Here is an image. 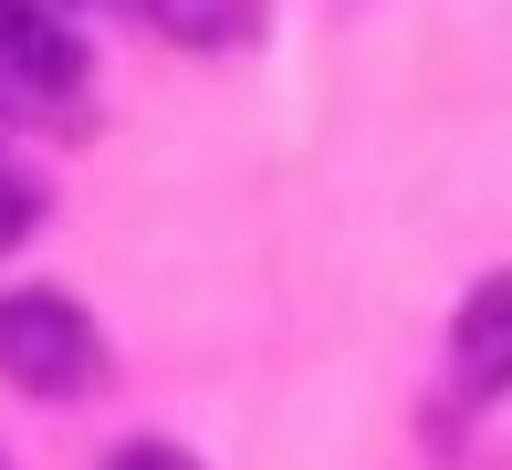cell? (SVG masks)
<instances>
[{
	"label": "cell",
	"mask_w": 512,
	"mask_h": 470,
	"mask_svg": "<svg viewBox=\"0 0 512 470\" xmlns=\"http://www.w3.org/2000/svg\"><path fill=\"white\" fill-rule=\"evenodd\" d=\"M21 230H32V178L0 168V251H21Z\"/></svg>",
	"instance_id": "cell-5"
},
{
	"label": "cell",
	"mask_w": 512,
	"mask_h": 470,
	"mask_svg": "<svg viewBox=\"0 0 512 470\" xmlns=\"http://www.w3.org/2000/svg\"><path fill=\"white\" fill-rule=\"evenodd\" d=\"M0 74L32 94H74L84 84V32L53 0H0Z\"/></svg>",
	"instance_id": "cell-2"
},
{
	"label": "cell",
	"mask_w": 512,
	"mask_h": 470,
	"mask_svg": "<svg viewBox=\"0 0 512 470\" xmlns=\"http://www.w3.org/2000/svg\"><path fill=\"white\" fill-rule=\"evenodd\" d=\"M0 376L21 397H84L95 387V314L63 293H0Z\"/></svg>",
	"instance_id": "cell-1"
},
{
	"label": "cell",
	"mask_w": 512,
	"mask_h": 470,
	"mask_svg": "<svg viewBox=\"0 0 512 470\" xmlns=\"http://www.w3.org/2000/svg\"><path fill=\"white\" fill-rule=\"evenodd\" d=\"M450 356H460V387H512V272H492L450 324Z\"/></svg>",
	"instance_id": "cell-3"
},
{
	"label": "cell",
	"mask_w": 512,
	"mask_h": 470,
	"mask_svg": "<svg viewBox=\"0 0 512 470\" xmlns=\"http://www.w3.org/2000/svg\"><path fill=\"white\" fill-rule=\"evenodd\" d=\"M147 32L189 42V53H220V42H251L262 32V0H126Z\"/></svg>",
	"instance_id": "cell-4"
},
{
	"label": "cell",
	"mask_w": 512,
	"mask_h": 470,
	"mask_svg": "<svg viewBox=\"0 0 512 470\" xmlns=\"http://www.w3.org/2000/svg\"><path fill=\"white\" fill-rule=\"evenodd\" d=\"M105 470H199V460L178 450V439H136V450H115Z\"/></svg>",
	"instance_id": "cell-6"
}]
</instances>
